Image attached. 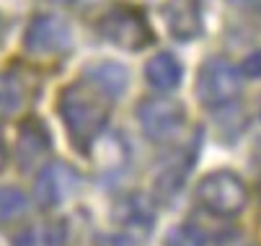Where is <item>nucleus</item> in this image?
Segmentation results:
<instances>
[{
    "label": "nucleus",
    "mask_w": 261,
    "mask_h": 246,
    "mask_svg": "<svg viewBox=\"0 0 261 246\" xmlns=\"http://www.w3.org/2000/svg\"><path fill=\"white\" fill-rule=\"evenodd\" d=\"M57 109L70 137L83 148L91 140H96L109 119V96L96 88L91 81H75L60 93Z\"/></svg>",
    "instance_id": "1"
},
{
    "label": "nucleus",
    "mask_w": 261,
    "mask_h": 246,
    "mask_svg": "<svg viewBox=\"0 0 261 246\" xmlns=\"http://www.w3.org/2000/svg\"><path fill=\"white\" fill-rule=\"evenodd\" d=\"M98 34L106 42L127 52H137L153 42V31L145 21V13L132 6L109 8L98 21Z\"/></svg>",
    "instance_id": "2"
},
{
    "label": "nucleus",
    "mask_w": 261,
    "mask_h": 246,
    "mask_svg": "<svg viewBox=\"0 0 261 246\" xmlns=\"http://www.w3.org/2000/svg\"><path fill=\"white\" fill-rule=\"evenodd\" d=\"M243 88V76L241 70L225 60V57H212L199 67L197 76V96L204 107H225L230 104Z\"/></svg>",
    "instance_id": "3"
},
{
    "label": "nucleus",
    "mask_w": 261,
    "mask_h": 246,
    "mask_svg": "<svg viewBox=\"0 0 261 246\" xmlns=\"http://www.w3.org/2000/svg\"><path fill=\"white\" fill-rule=\"evenodd\" d=\"M197 197L212 215L220 218H233L246 207V187L233 171L207 174L197 187Z\"/></svg>",
    "instance_id": "4"
},
{
    "label": "nucleus",
    "mask_w": 261,
    "mask_h": 246,
    "mask_svg": "<svg viewBox=\"0 0 261 246\" xmlns=\"http://www.w3.org/2000/svg\"><path fill=\"white\" fill-rule=\"evenodd\" d=\"M23 44H26V52H31L36 57L62 55L72 47V31H70L67 21H62L57 16H36L26 29Z\"/></svg>",
    "instance_id": "5"
},
{
    "label": "nucleus",
    "mask_w": 261,
    "mask_h": 246,
    "mask_svg": "<svg viewBox=\"0 0 261 246\" xmlns=\"http://www.w3.org/2000/svg\"><path fill=\"white\" fill-rule=\"evenodd\" d=\"M137 119L153 140H166L186 122V109L171 99H142L137 104Z\"/></svg>",
    "instance_id": "6"
},
{
    "label": "nucleus",
    "mask_w": 261,
    "mask_h": 246,
    "mask_svg": "<svg viewBox=\"0 0 261 246\" xmlns=\"http://www.w3.org/2000/svg\"><path fill=\"white\" fill-rule=\"evenodd\" d=\"M78 184H81V177H78V171L72 166L49 163V166L42 168L39 179H36L34 197H36V202H39V207L52 210V207H57L60 202H65L72 192H75Z\"/></svg>",
    "instance_id": "7"
},
{
    "label": "nucleus",
    "mask_w": 261,
    "mask_h": 246,
    "mask_svg": "<svg viewBox=\"0 0 261 246\" xmlns=\"http://www.w3.org/2000/svg\"><path fill=\"white\" fill-rule=\"evenodd\" d=\"M163 16L171 37L178 42H194L204 31L199 0H168L163 6Z\"/></svg>",
    "instance_id": "8"
},
{
    "label": "nucleus",
    "mask_w": 261,
    "mask_h": 246,
    "mask_svg": "<svg viewBox=\"0 0 261 246\" xmlns=\"http://www.w3.org/2000/svg\"><path fill=\"white\" fill-rule=\"evenodd\" d=\"M47 153H49L47 127L39 119H26L18 132V161L23 163V168H29Z\"/></svg>",
    "instance_id": "9"
},
{
    "label": "nucleus",
    "mask_w": 261,
    "mask_h": 246,
    "mask_svg": "<svg viewBox=\"0 0 261 246\" xmlns=\"http://www.w3.org/2000/svg\"><path fill=\"white\" fill-rule=\"evenodd\" d=\"M145 78L158 91H173V88H178V83L184 78V67L171 52H158L145 65Z\"/></svg>",
    "instance_id": "10"
},
{
    "label": "nucleus",
    "mask_w": 261,
    "mask_h": 246,
    "mask_svg": "<svg viewBox=\"0 0 261 246\" xmlns=\"http://www.w3.org/2000/svg\"><path fill=\"white\" fill-rule=\"evenodd\" d=\"M86 81H91L96 88H101L109 99H114L127 88V70L119 62L101 60L86 70Z\"/></svg>",
    "instance_id": "11"
},
{
    "label": "nucleus",
    "mask_w": 261,
    "mask_h": 246,
    "mask_svg": "<svg viewBox=\"0 0 261 246\" xmlns=\"http://www.w3.org/2000/svg\"><path fill=\"white\" fill-rule=\"evenodd\" d=\"M29 99L26 83L16 73H0V119L13 117L23 109Z\"/></svg>",
    "instance_id": "12"
},
{
    "label": "nucleus",
    "mask_w": 261,
    "mask_h": 246,
    "mask_svg": "<svg viewBox=\"0 0 261 246\" xmlns=\"http://www.w3.org/2000/svg\"><path fill=\"white\" fill-rule=\"evenodd\" d=\"M65 241V226L52 223L44 228H26L13 238V246H62Z\"/></svg>",
    "instance_id": "13"
},
{
    "label": "nucleus",
    "mask_w": 261,
    "mask_h": 246,
    "mask_svg": "<svg viewBox=\"0 0 261 246\" xmlns=\"http://www.w3.org/2000/svg\"><path fill=\"white\" fill-rule=\"evenodd\" d=\"M26 213V194L16 187H0V223Z\"/></svg>",
    "instance_id": "14"
},
{
    "label": "nucleus",
    "mask_w": 261,
    "mask_h": 246,
    "mask_svg": "<svg viewBox=\"0 0 261 246\" xmlns=\"http://www.w3.org/2000/svg\"><path fill=\"white\" fill-rule=\"evenodd\" d=\"M166 246H204V236L194 226H176L168 231Z\"/></svg>",
    "instance_id": "15"
},
{
    "label": "nucleus",
    "mask_w": 261,
    "mask_h": 246,
    "mask_svg": "<svg viewBox=\"0 0 261 246\" xmlns=\"http://www.w3.org/2000/svg\"><path fill=\"white\" fill-rule=\"evenodd\" d=\"M243 73L248 78H261V50L251 52L246 60H243Z\"/></svg>",
    "instance_id": "16"
},
{
    "label": "nucleus",
    "mask_w": 261,
    "mask_h": 246,
    "mask_svg": "<svg viewBox=\"0 0 261 246\" xmlns=\"http://www.w3.org/2000/svg\"><path fill=\"white\" fill-rule=\"evenodd\" d=\"M98 246H135V243L129 238H124V236H103L98 241Z\"/></svg>",
    "instance_id": "17"
},
{
    "label": "nucleus",
    "mask_w": 261,
    "mask_h": 246,
    "mask_svg": "<svg viewBox=\"0 0 261 246\" xmlns=\"http://www.w3.org/2000/svg\"><path fill=\"white\" fill-rule=\"evenodd\" d=\"M3 163H6V151H3V140H0V168H3Z\"/></svg>",
    "instance_id": "18"
},
{
    "label": "nucleus",
    "mask_w": 261,
    "mask_h": 246,
    "mask_svg": "<svg viewBox=\"0 0 261 246\" xmlns=\"http://www.w3.org/2000/svg\"><path fill=\"white\" fill-rule=\"evenodd\" d=\"M47 3H57V6H70L72 0H47Z\"/></svg>",
    "instance_id": "19"
},
{
    "label": "nucleus",
    "mask_w": 261,
    "mask_h": 246,
    "mask_svg": "<svg viewBox=\"0 0 261 246\" xmlns=\"http://www.w3.org/2000/svg\"><path fill=\"white\" fill-rule=\"evenodd\" d=\"M0 42H3V18H0Z\"/></svg>",
    "instance_id": "20"
},
{
    "label": "nucleus",
    "mask_w": 261,
    "mask_h": 246,
    "mask_svg": "<svg viewBox=\"0 0 261 246\" xmlns=\"http://www.w3.org/2000/svg\"><path fill=\"white\" fill-rule=\"evenodd\" d=\"M248 3H261V0H248Z\"/></svg>",
    "instance_id": "21"
},
{
    "label": "nucleus",
    "mask_w": 261,
    "mask_h": 246,
    "mask_svg": "<svg viewBox=\"0 0 261 246\" xmlns=\"http://www.w3.org/2000/svg\"><path fill=\"white\" fill-rule=\"evenodd\" d=\"M258 194H261V187H258Z\"/></svg>",
    "instance_id": "22"
}]
</instances>
